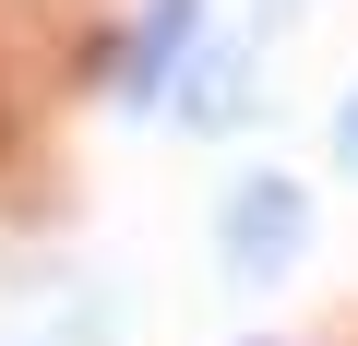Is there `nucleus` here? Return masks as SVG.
Instances as JSON below:
<instances>
[{"mask_svg":"<svg viewBox=\"0 0 358 346\" xmlns=\"http://www.w3.org/2000/svg\"><path fill=\"white\" fill-rule=\"evenodd\" d=\"M299 227H310V192L299 180H239L227 192V275H287L299 263Z\"/></svg>","mask_w":358,"mask_h":346,"instance_id":"obj_1","label":"nucleus"},{"mask_svg":"<svg viewBox=\"0 0 358 346\" xmlns=\"http://www.w3.org/2000/svg\"><path fill=\"white\" fill-rule=\"evenodd\" d=\"M192 13H203V0H143V24H131V60H120V96H155V84H167V60L192 48Z\"/></svg>","mask_w":358,"mask_h":346,"instance_id":"obj_2","label":"nucleus"},{"mask_svg":"<svg viewBox=\"0 0 358 346\" xmlns=\"http://www.w3.org/2000/svg\"><path fill=\"white\" fill-rule=\"evenodd\" d=\"M346 167H358V96H346Z\"/></svg>","mask_w":358,"mask_h":346,"instance_id":"obj_3","label":"nucleus"}]
</instances>
